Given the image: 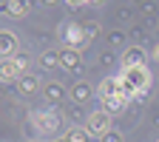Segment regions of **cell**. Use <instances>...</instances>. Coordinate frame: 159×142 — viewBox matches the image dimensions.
<instances>
[{"label":"cell","mask_w":159,"mask_h":142,"mask_svg":"<svg viewBox=\"0 0 159 142\" xmlns=\"http://www.w3.org/2000/svg\"><path fill=\"white\" fill-rule=\"evenodd\" d=\"M43 66H57V54H43Z\"/></svg>","instance_id":"cell-13"},{"label":"cell","mask_w":159,"mask_h":142,"mask_svg":"<svg viewBox=\"0 0 159 142\" xmlns=\"http://www.w3.org/2000/svg\"><path fill=\"white\" fill-rule=\"evenodd\" d=\"M108 125H111L108 111H97V114H91V117H88L85 131H88V134H97V136H102V134H108Z\"/></svg>","instance_id":"cell-3"},{"label":"cell","mask_w":159,"mask_h":142,"mask_svg":"<svg viewBox=\"0 0 159 142\" xmlns=\"http://www.w3.org/2000/svg\"><path fill=\"white\" fill-rule=\"evenodd\" d=\"M29 0H9V6H6V14L9 17H26L29 14Z\"/></svg>","instance_id":"cell-9"},{"label":"cell","mask_w":159,"mask_h":142,"mask_svg":"<svg viewBox=\"0 0 159 142\" xmlns=\"http://www.w3.org/2000/svg\"><path fill=\"white\" fill-rule=\"evenodd\" d=\"M68 142H85V134L83 131H71L68 134Z\"/></svg>","instance_id":"cell-12"},{"label":"cell","mask_w":159,"mask_h":142,"mask_svg":"<svg viewBox=\"0 0 159 142\" xmlns=\"http://www.w3.org/2000/svg\"><path fill=\"white\" fill-rule=\"evenodd\" d=\"M20 68H23V60H3V63H0V80H11V77H17L20 74Z\"/></svg>","instance_id":"cell-5"},{"label":"cell","mask_w":159,"mask_h":142,"mask_svg":"<svg viewBox=\"0 0 159 142\" xmlns=\"http://www.w3.org/2000/svg\"><path fill=\"white\" fill-rule=\"evenodd\" d=\"M148 71L145 68H125V77H122V85L128 94H136V91H142L148 88Z\"/></svg>","instance_id":"cell-2"},{"label":"cell","mask_w":159,"mask_h":142,"mask_svg":"<svg viewBox=\"0 0 159 142\" xmlns=\"http://www.w3.org/2000/svg\"><path fill=\"white\" fill-rule=\"evenodd\" d=\"M60 57H63L60 63H63L66 68H77V66H80V54H77V48H66Z\"/></svg>","instance_id":"cell-10"},{"label":"cell","mask_w":159,"mask_h":142,"mask_svg":"<svg viewBox=\"0 0 159 142\" xmlns=\"http://www.w3.org/2000/svg\"><path fill=\"white\" fill-rule=\"evenodd\" d=\"M122 63H125V68H142V63H145V51H142V48H128L125 57H122Z\"/></svg>","instance_id":"cell-7"},{"label":"cell","mask_w":159,"mask_h":142,"mask_svg":"<svg viewBox=\"0 0 159 142\" xmlns=\"http://www.w3.org/2000/svg\"><path fill=\"white\" fill-rule=\"evenodd\" d=\"M20 88H23V91H34V88H37L34 77H23V83H20Z\"/></svg>","instance_id":"cell-11"},{"label":"cell","mask_w":159,"mask_h":142,"mask_svg":"<svg viewBox=\"0 0 159 142\" xmlns=\"http://www.w3.org/2000/svg\"><path fill=\"white\" fill-rule=\"evenodd\" d=\"M14 48H17V37L11 31H0V57L9 60L14 54Z\"/></svg>","instance_id":"cell-6"},{"label":"cell","mask_w":159,"mask_h":142,"mask_svg":"<svg viewBox=\"0 0 159 142\" xmlns=\"http://www.w3.org/2000/svg\"><path fill=\"white\" fill-rule=\"evenodd\" d=\"M153 57H156V60H159V46H156V51H153Z\"/></svg>","instance_id":"cell-15"},{"label":"cell","mask_w":159,"mask_h":142,"mask_svg":"<svg viewBox=\"0 0 159 142\" xmlns=\"http://www.w3.org/2000/svg\"><path fill=\"white\" fill-rule=\"evenodd\" d=\"M68 3H74V6H77V3H88V0H68Z\"/></svg>","instance_id":"cell-14"},{"label":"cell","mask_w":159,"mask_h":142,"mask_svg":"<svg viewBox=\"0 0 159 142\" xmlns=\"http://www.w3.org/2000/svg\"><path fill=\"white\" fill-rule=\"evenodd\" d=\"M63 37H66V43L80 46V43H83V29H80L77 23H66L63 26Z\"/></svg>","instance_id":"cell-8"},{"label":"cell","mask_w":159,"mask_h":142,"mask_svg":"<svg viewBox=\"0 0 159 142\" xmlns=\"http://www.w3.org/2000/svg\"><path fill=\"white\" fill-rule=\"evenodd\" d=\"M125 85H122V80H114V77H108L102 85H99V97H102V103L108 105V111H119L125 105Z\"/></svg>","instance_id":"cell-1"},{"label":"cell","mask_w":159,"mask_h":142,"mask_svg":"<svg viewBox=\"0 0 159 142\" xmlns=\"http://www.w3.org/2000/svg\"><path fill=\"white\" fill-rule=\"evenodd\" d=\"M31 122L37 125V131L40 134H57V125H60V119H57V114H34L31 117Z\"/></svg>","instance_id":"cell-4"}]
</instances>
